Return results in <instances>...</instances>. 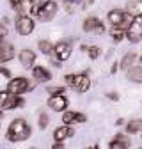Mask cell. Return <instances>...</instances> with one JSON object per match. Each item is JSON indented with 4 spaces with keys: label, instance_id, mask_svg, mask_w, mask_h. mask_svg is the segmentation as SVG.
Segmentation results:
<instances>
[{
    "label": "cell",
    "instance_id": "1",
    "mask_svg": "<svg viewBox=\"0 0 142 149\" xmlns=\"http://www.w3.org/2000/svg\"><path fill=\"white\" fill-rule=\"evenodd\" d=\"M30 135V128L23 119H16L11 123L9 132H7V140L9 142H22L25 139H29Z\"/></svg>",
    "mask_w": 142,
    "mask_h": 149
},
{
    "label": "cell",
    "instance_id": "2",
    "mask_svg": "<svg viewBox=\"0 0 142 149\" xmlns=\"http://www.w3.org/2000/svg\"><path fill=\"white\" fill-rule=\"evenodd\" d=\"M66 84L71 89H75L77 92H85L89 87H91V80H89L87 74H68Z\"/></svg>",
    "mask_w": 142,
    "mask_h": 149
},
{
    "label": "cell",
    "instance_id": "3",
    "mask_svg": "<svg viewBox=\"0 0 142 149\" xmlns=\"http://www.w3.org/2000/svg\"><path fill=\"white\" fill-rule=\"evenodd\" d=\"M25 101L20 98V94H13V92L9 91H4V92H0V108H16V107H23Z\"/></svg>",
    "mask_w": 142,
    "mask_h": 149
},
{
    "label": "cell",
    "instance_id": "4",
    "mask_svg": "<svg viewBox=\"0 0 142 149\" xmlns=\"http://www.w3.org/2000/svg\"><path fill=\"white\" fill-rule=\"evenodd\" d=\"M126 37L132 43H137L142 39V16H135L132 20V23L126 30Z\"/></svg>",
    "mask_w": 142,
    "mask_h": 149
},
{
    "label": "cell",
    "instance_id": "5",
    "mask_svg": "<svg viewBox=\"0 0 142 149\" xmlns=\"http://www.w3.org/2000/svg\"><path fill=\"white\" fill-rule=\"evenodd\" d=\"M30 89H32L30 82H29L27 78H22V77L13 78V80L9 82V85H7V91L13 92V94H23V92H27V91H30Z\"/></svg>",
    "mask_w": 142,
    "mask_h": 149
},
{
    "label": "cell",
    "instance_id": "6",
    "mask_svg": "<svg viewBox=\"0 0 142 149\" xmlns=\"http://www.w3.org/2000/svg\"><path fill=\"white\" fill-rule=\"evenodd\" d=\"M16 30L20 36H29L32 30H34V22H32V18L29 16H20L16 20Z\"/></svg>",
    "mask_w": 142,
    "mask_h": 149
},
{
    "label": "cell",
    "instance_id": "7",
    "mask_svg": "<svg viewBox=\"0 0 142 149\" xmlns=\"http://www.w3.org/2000/svg\"><path fill=\"white\" fill-rule=\"evenodd\" d=\"M48 105L52 110H55V112H64L66 107H68V100L64 94H53L50 100H48Z\"/></svg>",
    "mask_w": 142,
    "mask_h": 149
},
{
    "label": "cell",
    "instance_id": "8",
    "mask_svg": "<svg viewBox=\"0 0 142 149\" xmlns=\"http://www.w3.org/2000/svg\"><path fill=\"white\" fill-rule=\"evenodd\" d=\"M55 11H57V6H55V4H53V2H46V4L38 11V16H39V20L48 22V20H52V18L55 16Z\"/></svg>",
    "mask_w": 142,
    "mask_h": 149
},
{
    "label": "cell",
    "instance_id": "9",
    "mask_svg": "<svg viewBox=\"0 0 142 149\" xmlns=\"http://www.w3.org/2000/svg\"><path fill=\"white\" fill-rule=\"evenodd\" d=\"M84 30L85 32H94V34H101L103 32V23L98 20V18L91 16L84 22Z\"/></svg>",
    "mask_w": 142,
    "mask_h": 149
},
{
    "label": "cell",
    "instance_id": "10",
    "mask_svg": "<svg viewBox=\"0 0 142 149\" xmlns=\"http://www.w3.org/2000/svg\"><path fill=\"white\" fill-rule=\"evenodd\" d=\"M14 57V48L13 45L6 43L4 39H0V62H7Z\"/></svg>",
    "mask_w": 142,
    "mask_h": 149
},
{
    "label": "cell",
    "instance_id": "11",
    "mask_svg": "<svg viewBox=\"0 0 142 149\" xmlns=\"http://www.w3.org/2000/svg\"><path fill=\"white\" fill-rule=\"evenodd\" d=\"M53 52H55V57L59 61H66V59H69V55H71V46L68 43H57L55 48H53Z\"/></svg>",
    "mask_w": 142,
    "mask_h": 149
},
{
    "label": "cell",
    "instance_id": "12",
    "mask_svg": "<svg viewBox=\"0 0 142 149\" xmlns=\"http://www.w3.org/2000/svg\"><path fill=\"white\" fill-rule=\"evenodd\" d=\"M109 22L114 27H123L124 22H126V14H124L123 11H119V9H114V11L109 13Z\"/></svg>",
    "mask_w": 142,
    "mask_h": 149
},
{
    "label": "cell",
    "instance_id": "13",
    "mask_svg": "<svg viewBox=\"0 0 142 149\" xmlns=\"http://www.w3.org/2000/svg\"><path fill=\"white\" fill-rule=\"evenodd\" d=\"M126 13L130 16H142V0H130L126 4Z\"/></svg>",
    "mask_w": 142,
    "mask_h": 149
},
{
    "label": "cell",
    "instance_id": "14",
    "mask_svg": "<svg viewBox=\"0 0 142 149\" xmlns=\"http://www.w3.org/2000/svg\"><path fill=\"white\" fill-rule=\"evenodd\" d=\"M62 121H64V124L84 123V121H85V116L78 114V112H64V114H62Z\"/></svg>",
    "mask_w": 142,
    "mask_h": 149
},
{
    "label": "cell",
    "instance_id": "15",
    "mask_svg": "<svg viewBox=\"0 0 142 149\" xmlns=\"http://www.w3.org/2000/svg\"><path fill=\"white\" fill-rule=\"evenodd\" d=\"M32 74H34V78L38 80V82H48V80L52 78V73H50L46 68H41V66L34 68V69H32Z\"/></svg>",
    "mask_w": 142,
    "mask_h": 149
},
{
    "label": "cell",
    "instance_id": "16",
    "mask_svg": "<svg viewBox=\"0 0 142 149\" xmlns=\"http://www.w3.org/2000/svg\"><path fill=\"white\" fill-rule=\"evenodd\" d=\"M34 61H36V53H34V52H30V50H22V53H20V62H22L23 68H32Z\"/></svg>",
    "mask_w": 142,
    "mask_h": 149
},
{
    "label": "cell",
    "instance_id": "17",
    "mask_svg": "<svg viewBox=\"0 0 142 149\" xmlns=\"http://www.w3.org/2000/svg\"><path fill=\"white\" fill-rule=\"evenodd\" d=\"M71 135H73V132H71L68 126H62V128H57V130H55V133H53V139L59 140V142H62V140H66V139L71 137Z\"/></svg>",
    "mask_w": 142,
    "mask_h": 149
},
{
    "label": "cell",
    "instance_id": "18",
    "mask_svg": "<svg viewBox=\"0 0 142 149\" xmlns=\"http://www.w3.org/2000/svg\"><path fill=\"white\" fill-rule=\"evenodd\" d=\"M128 78L135 84H142V68H132L128 71Z\"/></svg>",
    "mask_w": 142,
    "mask_h": 149
},
{
    "label": "cell",
    "instance_id": "19",
    "mask_svg": "<svg viewBox=\"0 0 142 149\" xmlns=\"http://www.w3.org/2000/svg\"><path fill=\"white\" fill-rule=\"evenodd\" d=\"M142 130V121H130L126 126V132L128 133H139Z\"/></svg>",
    "mask_w": 142,
    "mask_h": 149
},
{
    "label": "cell",
    "instance_id": "20",
    "mask_svg": "<svg viewBox=\"0 0 142 149\" xmlns=\"http://www.w3.org/2000/svg\"><path fill=\"white\" fill-rule=\"evenodd\" d=\"M29 2H30V7H32L30 11H32L34 14H38V11H39L46 2H50V0H29Z\"/></svg>",
    "mask_w": 142,
    "mask_h": 149
},
{
    "label": "cell",
    "instance_id": "21",
    "mask_svg": "<svg viewBox=\"0 0 142 149\" xmlns=\"http://www.w3.org/2000/svg\"><path fill=\"white\" fill-rule=\"evenodd\" d=\"M133 61H135V53H128L126 57L121 61V69H128L133 64Z\"/></svg>",
    "mask_w": 142,
    "mask_h": 149
},
{
    "label": "cell",
    "instance_id": "22",
    "mask_svg": "<svg viewBox=\"0 0 142 149\" xmlns=\"http://www.w3.org/2000/svg\"><path fill=\"white\" fill-rule=\"evenodd\" d=\"M39 50L43 52V53H46V55H50L52 52H53V46L48 43V41H39Z\"/></svg>",
    "mask_w": 142,
    "mask_h": 149
},
{
    "label": "cell",
    "instance_id": "23",
    "mask_svg": "<svg viewBox=\"0 0 142 149\" xmlns=\"http://www.w3.org/2000/svg\"><path fill=\"white\" fill-rule=\"evenodd\" d=\"M82 50H87L91 59H96L100 55V48H96V46H82Z\"/></svg>",
    "mask_w": 142,
    "mask_h": 149
},
{
    "label": "cell",
    "instance_id": "24",
    "mask_svg": "<svg viewBox=\"0 0 142 149\" xmlns=\"http://www.w3.org/2000/svg\"><path fill=\"white\" fill-rule=\"evenodd\" d=\"M110 147H112V149H119V147H128V144H126V142H124V140H123V139L119 137V139H116V140H114V142L110 144Z\"/></svg>",
    "mask_w": 142,
    "mask_h": 149
},
{
    "label": "cell",
    "instance_id": "25",
    "mask_svg": "<svg viewBox=\"0 0 142 149\" xmlns=\"http://www.w3.org/2000/svg\"><path fill=\"white\" fill-rule=\"evenodd\" d=\"M112 37H114V39H116V41H121V39H123V37H124V32H123V30H121L119 27H116V29L112 30Z\"/></svg>",
    "mask_w": 142,
    "mask_h": 149
},
{
    "label": "cell",
    "instance_id": "26",
    "mask_svg": "<svg viewBox=\"0 0 142 149\" xmlns=\"http://www.w3.org/2000/svg\"><path fill=\"white\" fill-rule=\"evenodd\" d=\"M46 126H48V116L41 114L39 116V128H46Z\"/></svg>",
    "mask_w": 142,
    "mask_h": 149
},
{
    "label": "cell",
    "instance_id": "27",
    "mask_svg": "<svg viewBox=\"0 0 142 149\" xmlns=\"http://www.w3.org/2000/svg\"><path fill=\"white\" fill-rule=\"evenodd\" d=\"M52 94H64V87H55V89H48Z\"/></svg>",
    "mask_w": 142,
    "mask_h": 149
},
{
    "label": "cell",
    "instance_id": "28",
    "mask_svg": "<svg viewBox=\"0 0 142 149\" xmlns=\"http://www.w3.org/2000/svg\"><path fill=\"white\" fill-rule=\"evenodd\" d=\"M7 34V27L4 23H0V39H4V36Z\"/></svg>",
    "mask_w": 142,
    "mask_h": 149
},
{
    "label": "cell",
    "instance_id": "29",
    "mask_svg": "<svg viewBox=\"0 0 142 149\" xmlns=\"http://www.w3.org/2000/svg\"><path fill=\"white\" fill-rule=\"evenodd\" d=\"M0 73H2L4 77H7V78L11 77V71H9V69H6V68H2V69H0Z\"/></svg>",
    "mask_w": 142,
    "mask_h": 149
},
{
    "label": "cell",
    "instance_id": "30",
    "mask_svg": "<svg viewBox=\"0 0 142 149\" xmlns=\"http://www.w3.org/2000/svg\"><path fill=\"white\" fill-rule=\"evenodd\" d=\"M22 4V0H11V6L13 7H16V6H20Z\"/></svg>",
    "mask_w": 142,
    "mask_h": 149
},
{
    "label": "cell",
    "instance_id": "31",
    "mask_svg": "<svg viewBox=\"0 0 142 149\" xmlns=\"http://www.w3.org/2000/svg\"><path fill=\"white\" fill-rule=\"evenodd\" d=\"M61 147H64V144H61V142L57 140V144H55V146H53V149H61Z\"/></svg>",
    "mask_w": 142,
    "mask_h": 149
},
{
    "label": "cell",
    "instance_id": "32",
    "mask_svg": "<svg viewBox=\"0 0 142 149\" xmlns=\"http://www.w3.org/2000/svg\"><path fill=\"white\" fill-rule=\"evenodd\" d=\"M109 98L110 100H117V94H114V92H112V94H109Z\"/></svg>",
    "mask_w": 142,
    "mask_h": 149
},
{
    "label": "cell",
    "instance_id": "33",
    "mask_svg": "<svg viewBox=\"0 0 142 149\" xmlns=\"http://www.w3.org/2000/svg\"><path fill=\"white\" fill-rule=\"evenodd\" d=\"M0 123H2V112H0Z\"/></svg>",
    "mask_w": 142,
    "mask_h": 149
},
{
    "label": "cell",
    "instance_id": "34",
    "mask_svg": "<svg viewBox=\"0 0 142 149\" xmlns=\"http://www.w3.org/2000/svg\"><path fill=\"white\" fill-rule=\"evenodd\" d=\"M68 2H78V0H68Z\"/></svg>",
    "mask_w": 142,
    "mask_h": 149
}]
</instances>
